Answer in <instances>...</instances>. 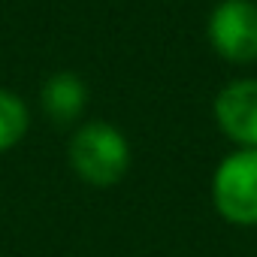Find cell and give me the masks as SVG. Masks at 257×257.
<instances>
[{
    "mask_svg": "<svg viewBox=\"0 0 257 257\" xmlns=\"http://www.w3.org/2000/svg\"><path fill=\"white\" fill-rule=\"evenodd\" d=\"M67 161L85 185L112 188L127 176L134 152L121 127L109 121H85L67 143Z\"/></svg>",
    "mask_w": 257,
    "mask_h": 257,
    "instance_id": "obj_1",
    "label": "cell"
},
{
    "mask_svg": "<svg viewBox=\"0 0 257 257\" xmlns=\"http://www.w3.org/2000/svg\"><path fill=\"white\" fill-rule=\"evenodd\" d=\"M212 206L233 227H257V149H236L215 167Z\"/></svg>",
    "mask_w": 257,
    "mask_h": 257,
    "instance_id": "obj_2",
    "label": "cell"
},
{
    "mask_svg": "<svg viewBox=\"0 0 257 257\" xmlns=\"http://www.w3.org/2000/svg\"><path fill=\"white\" fill-rule=\"evenodd\" d=\"M206 40L215 55L230 64L257 61V4L254 0H221L206 22Z\"/></svg>",
    "mask_w": 257,
    "mask_h": 257,
    "instance_id": "obj_3",
    "label": "cell"
},
{
    "mask_svg": "<svg viewBox=\"0 0 257 257\" xmlns=\"http://www.w3.org/2000/svg\"><path fill=\"white\" fill-rule=\"evenodd\" d=\"M215 124L239 149H257V79L227 82L212 103Z\"/></svg>",
    "mask_w": 257,
    "mask_h": 257,
    "instance_id": "obj_4",
    "label": "cell"
},
{
    "mask_svg": "<svg viewBox=\"0 0 257 257\" xmlns=\"http://www.w3.org/2000/svg\"><path fill=\"white\" fill-rule=\"evenodd\" d=\"M40 106L58 124L79 121L82 112L88 109V85H85V79L70 73V70L52 73L40 88Z\"/></svg>",
    "mask_w": 257,
    "mask_h": 257,
    "instance_id": "obj_5",
    "label": "cell"
},
{
    "mask_svg": "<svg viewBox=\"0 0 257 257\" xmlns=\"http://www.w3.org/2000/svg\"><path fill=\"white\" fill-rule=\"evenodd\" d=\"M28 127H31V112L25 100L10 88H0V155L16 149L25 140Z\"/></svg>",
    "mask_w": 257,
    "mask_h": 257,
    "instance_id": "obj_6",
    "label": "cell"
}]
</instances>
